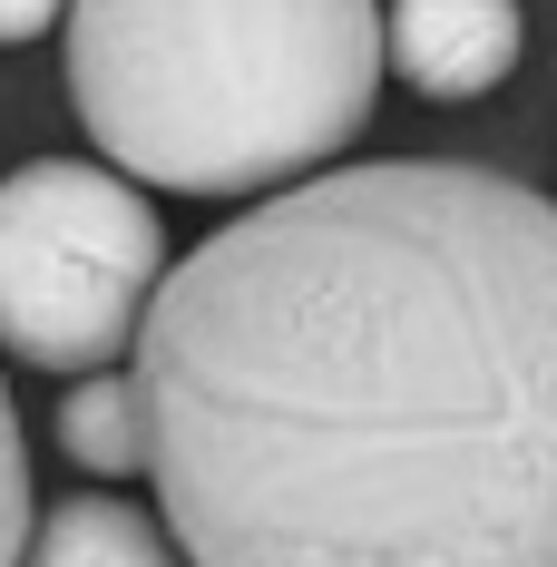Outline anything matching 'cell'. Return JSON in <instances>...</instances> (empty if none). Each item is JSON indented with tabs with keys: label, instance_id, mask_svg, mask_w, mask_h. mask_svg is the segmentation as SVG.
I'll return each mask as SVG.
<instances>
[{
	"label": "cell",
	"instance_id": "1",
	"mask_svg": "<svg viewBox=\"0 0 557 567\" xmlns=\"http://www.w3.org/2000/svg\"><path fill=\"white\" fill-rule=\"evenodd\" d=\"M137 392L196 567H557V206L323 167L157 284Z\"/></svg>",
	"mask_w": 557,
	"mask_h": 567
},
{
	"label": "cell",
	"instance_id": "2",
	"mask_svg": "<svg viewBox=\"0 0 557 567\" xmlns=\"http://www.w3.org/2000/svg\"><path fill=\"white\" fill-rule=\"evenodd\" d=\"M372 0H69V109L167 196H265L342 157L382 89Z\"/></svg>",
	"mask_w": 557,
	"mask_h": 567
},
{
	"label": "cell",
	"instance_id": "3",
	"mask_svg": "<svg viewBox=\"0 0 557 567\" xmlns=\"http://www.w3.org/2000/svg\"><path fill=\"white\" fill-rule=\"evenodd\" d=\"M167 284V226L137 176L40 157L0 176V352L40 372H109L147 333Z\"/></svg>",
	"mask_w": 557,
	"mask_h": 567
},
{
	"label": "cell",
	"instance_id": "4",
	"mask_svg": "<svg viewBox=\"0 0 557 567\" xmlns=\"http://www.w3.org/2000/svg\"><path fill=\"white\" fill-rule=\"evenodd\" d=\"M382 50L421 99H489L528 50V20L518 0H391Z\"/></svg>",
	"mask_w": 557,
	"mask_h": 567
},
{
	"label": "cell",
	"instance_id": "5",
	"mask_svg": "<svg viewBox=\"0 0 557 567\" xmlns=\"http://www.w3.org/2000/svg\"><path fill=\"white\" fill-rule=\"evenodd\" d=\"M20 567H176V538L147 509L89 489V499H59V509L40 518V538H30Z\"/></svg>",
	"mask_w": 557,
	"mask_h": 567
},
{
	"label": "cell",
	"instance_id": "6",
	"mask_svg": "<svg viewBox=\"0 0 557 567\" xmlns=\"http://www.w3.org/2000/svg\"><path fill=\"white\" fill-rule=\"evenodd\" d=\"M59 451L79 470H99V480L147 470V392H137V372H89L59 401Z\"/></svg>",
	"mask_w": 557,
	"mask_h": 567
},
{
	"label": "cell",
	"instance_id": "7",
	"mask_svg": "<svg viewBox=\"0 0 557 567\" xmlns=\"http://www.w3.org/2000/svg\"><path fill=\"white\" fill-rule=\"evenodd\" d=\"M30 558V451H20V411L0 382V567Z\"/></svg>",
	"mask_w": 557,
	"mask_h": 567
},
{
	"label": "cell",
	"instance_id": "8",
	"mask_svg": "<svg viewBox=\"0 0 557 567\" xmlns=\"http://www.w3.org/2000/svg\"><path fill=\"white\" fill-rule=\"evenodd\" d=\"M59 10H69V0H0V50H20V40H40V30H50Z\"/></svg>",
	"mask_w": 557,
	"mask_h": 567
}]
</instances>
